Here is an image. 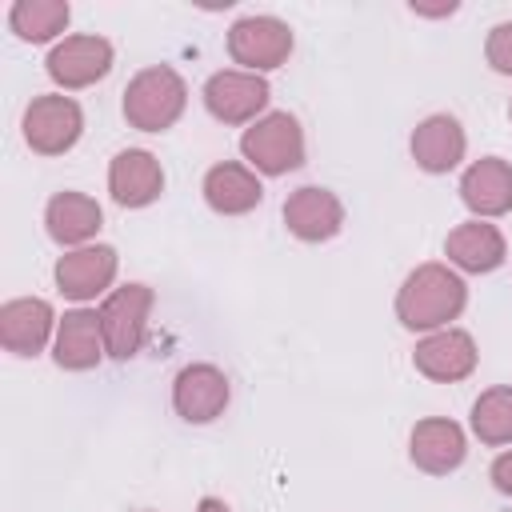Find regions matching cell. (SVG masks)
Masks as SVG:
<instances>
[{
	"mask_svg": "<svg viewBox=\"0 0 512 512\" xmlns=\"http://www.w3.org/2000/svg\"><path fill=\"white\" fill-rule=\"evenodd\" d=\"M196 512H232V508H228L220 496H204V500L196 504Z\"/></svg>",
	"mask_w": 512,
	"mask_h": 512,
	"instance_id": "4316f807",
	"label": "cell"
},
{
	"mask_svg": "<svg viewBox=\"0 0 512 512\" xmlns=\"http://www.w3.org/2000/svg\"><path fill=\"white\" fill-rule=\"evenodd\" d=\"M240 156L260 176H288L304 164V128L292 112H264L240 136Z\"/></svg>",
	"mask_w": 512,
	"mask_h": 512,
	"instance_id": "3957f363",
	"label": "cell"
},
{
	"mask_svg": "<svg viewBox=\"0 0 512 512\" xmlns=\"http://www.w3.org/2000/svg\"><path fill=\"white\" fill-rule=\"evenodd\" d=\"M204 204L216 212V216H244L252 212L260 200H264V184H260V172H252L248 164L240 160H220L204 172Z\"/></svg>",
	"mask_w": 512,
	"mask_h": 512,
	"instance_id": "ffe728a7",
	"label": "cell"
},
{
	"mask_svg": "<svg viewBox=\"0 0 512 512\" xmlns=\"http://www.w3.org/2000/svg\"><path fill=\"white\" fill-rule=\"evenodd\" d=\"M228 400H232V384H228L224 368H216L208 360L184 364L172 380V408L188 424H212L216 416H224Z\"/></svg>",
	"mask_w": 512,
	"mask_h": 512,
	"instance_id": "8fae6325",
	"label": "cell"
},
{
	"mask_svg": "<svg viewBox=\"0 0 512 512\" xmlns=\"http://www.w3.org/2000/svg\"><path fill=\"white\" fill-rule=\"evenodd\" d=\"M108 192L120 208H148L164 192V168L148 148H124L108 164Z\"/></svg>",
	"mask_w": 512,
	"mask_h": 512,
	"instance_id": "d6986e66",
	"label": "cell"
},
{
	"mask_svg": "<svg viewBox=\"0 0 512 512\" xmlns=\"http://www.w3.org/2000/svg\"><path fill=\"white\" fill-rule=\"evenodd\" d=\"M228 56L244 72H272L292 56V28L280 16H240L228 28Z\"/></svg>",
	"mask_w": 512,
	"mask_h": 512,
	"instance_id": "ba28073f",
	"label": "cell"
},
{
	"mask_svg": "<svg viewBox=\"0 0 512 512\" xmlns=\"http://www.w3.org/2000/svg\"><path fill=\"white\" fill-rule=\"evenodd\" d=\"M444 256L460 276L464 272L468 276H484V272H496L508 260V240L492 220H476L472 216V220L456 224L444 236Z\"/></svg>",
	"mask_w": 512,
	"mask_h": 512,
	"instance_id": "2e32d148",
	"label": "cell"
},
{
	"mask_svg": "<svg viewBox=\"0 0 512 512\" xmlns=\"http://www.w3.org/2000/svg\"><path fill=\"white\" fill-rule=\"evenodd\" d=\"M464 304H468L464 276L452 264H440V260L416 264L404 276V284L396 288V320L408 332H420V336L452 328V320L464 312Z\"/></svg>",
	"mask_w": 512,
	"mask_h": 512,
	"instance_id": "6da1fadb",
	"label": "cell"
},
{
	"mask_svg": "<svg viewBox=\"0 0 512 512\" xmlns=\"http://www.w3.org/2000/svg\"><path fill=\"white\" fill-rule=\"evenodd\" d=\"M488 476H492V488H496L500 496H512V448H504V452L492 460Z\"/></svg>",
	"mask_w": 512,
	"mask_h": 512,
	"instance_id": "d4e9b609",
	"label": "cell"
},
{
	"mask_svg": "<svg viewBox=\"0 0 512 512\" xmlns=\"http://www.w3.org/2000/svg\"><path fill=\"white\" fill-rule=\"evenodd\" d=\"M156 292L148 284H120L100 300V328H104V348L112 360H132L148 336V316H152Z\"/></svg>",
	"mask_w": 512,
	"mask_h": 512,
	"instance_id": "277c9868",
	"label": "cell"
},
{
	"mask_svg": "<svg viewBox=\"0 0 512 512\" xmlns=\"http://www.w3.org/2000/svg\"><path fill=\"white\" fill-rule=\"evenodd\" d=\"M20 128H24V144L36 156H64L84 136V108L64 92H44L32 96Z\"/></svg>",
	"mask_w": 512,
	"mask_h": 512,
	"instance_id": "5b68a950",
	"label": "cell"
},
{
	"mask_svg": "<svg viewBox=\"0 0 512 512\" xmlns=\"http://www.w3.org/2000/svg\"><path fill=\"white\" fill-rule=\"evenodd\" d=\"M408 8H412L416 16H452V12H456V4H452V0H448V4H436V8H428V4H416V0H412Z\"/></svg>",
	"mask_w": 512,
	"mask_h": 512,
	"instance_id": "484cf974",
	"label": "cell"
},
{
	"mask_svg": "<svg viewBox=\"0 0 512 512\" xmlns=\"http://www.w3.org/2000/svg\"><path fill=\"white\" fill-rule=\"evenodd\" d=\"M68 0H16L8 8V28L28 44H48L68 28Z\"/></svg>",
	"mask_w": 512,
	"mask_h": 512,
	"instance_id": "7402d4cb",
	"label": "cell"
},
{
	"mask_svg": "<svg viewBox=\"0 0 512 512\" xmlns=\"http://www.w3.org/2000/svg\"><path fill=\"white\" fill-rule=\"evenodd\" d=\"M104 356H108V348H104L100 312L96 308H68L60 316L56 340H52L56 368H64V372H92Z\"/></svg>",
	"mask_w": 512,
	"mask_h": 512,
	"instance_id": "e0dca14e",
	"label": "cell"
},
{
	"mask_svg": "<svg viewBox=\"0 0 512 512\" xmlns=\"http://www.w3.org/2000/svg\"><path fill=\"white\" fill-rule=\"evenodd\" d=\"M104 224V208L88 196V192H56L44 208V228L60 248H84L96 244V232Z\"/></svg>",
	"mask_w": 512,
	"mask_h": 512,
	"instance_id": "44dd1931",
	"label": "cell"
},
{
	"mask_svg": "<svg viewBox=\"0 0 512 512\" xmlns=\"http://www.w3.org/2000/svg\"><path fill=\"white\" fill-rule=\"evenodd\" d=\"M200 96H204V108H208L212 120L240 128V124H256V120L264 116V108H268V100H272V88H268V80L256 76V72L220 68V72H212V76L204 80V92H200Z\"/></svg>",
	"mask_w": 512,
	"mask_h": 512,
	"instance_id": "8992f818",
	"label": "cell"
},
{
	"mask_svg": "<svg viewBox=\"0 0 512 512\" xmlns=\"http://www.w3.org/2000/svg\"><path fill=\"white\" fill-rule=\"evenodd\" d=\"M60 316L44 296H16L0 304V344L12 356H40L56 340Z\"/></svg>",
	"mask_w": 512,
	"mask_h": 512,
	"instance_id": "7c38bea8",
	"label": "cell"
},
{
	"mask_svg": "<svg viewBox=\"0 0 512 512\" xmlns=\"http://www.w3.org/2000/svg\"><path fill=\"white\" fill-rule=\"evenodd\" d=\"M460 200L476 220L512 212V164L504 156H480L460 176Z\"/></svg>",
	"mask_w": 512,
	"mask_h": 512,
	"instance_id": "ac0fdd59",
	"label": "cell"
},
{
	"mask_svg": "<svg viewBox=\"0 0 512 512\" xmlns=\"http://www.w3.org/2000/svg\"><path fill=\"white\" fill-rule=\"evenodd\" d=\"M484 60L492 72L500 76H512V20H500L488 28V40H484Z\"/></svg>",
	"mask_w": 512,
	"mask_h": 512,
	"instance_id": "cb8c5ba5",
	"label": "cell"
},
{
	"mask_svg": "<svg viewBox=\"0 0 512 512\" xmlns=\"http://www.w3.org/2000/svg\"><path fill=\"white\" fill-rule=\"evenodd\" d=\"M472 436L488 448H504L512 444V384H496V388H484L476 400H472Z\"/></svg>",
	"mask_w": 512,
	"mask_h": 512,
	"instance_id": "603a6c76",
	"label": "cell"
},
{
	"mask_svg": "<svg viewBox=\"0 0 512 512\" xmlns=\"http://www.w3.org/2000/svg\"><path fill=\"white\" fill-rule=\"evenodd\" d=\"M508 120H512V100H508Z\"/></svg>",
	"mask_w": 512,
	"mask_h": 512,
	"instance_id": "83f0119b",
	"label": "cell"
},
{
	"mask_svg": "<svg viewBox=\"0 0 512 512\" xmlns=\"http://www.w3.org/2000/svg\"><path fill=\"white\" fill-rule=\"evenodd\" d=\"M280 216H284V228L304 244H324L344 228L340 196L332 188H320V184H304V188L288 192Z\"/></svg>",
	"mask_w": 512,
	"mask_h": 512,
	"instance_id": "4fadbf2b",
	"label": "cell"
},
{
	"mask_svg": "<svg viewBox=\"0 0 512 512\" xmlns=\"http://www.w3.org/2000/svg\"><path fill=\"white\" fill-rule=\"evenodd\" d=\"M468 456V436L456 420L448 416H424L408 432V460L428 472V476H448L464 464Z\"/></svg>",
	"mask_w": 512,
	"mask_h": 512,
	"instance_id": "5bb4252c",
	"label": "cell"
},
{
	"mask_svg": "<svg viewBox=\"0 0 512 512\" xmlns=\"http://www.w3.org/2000/svg\"><path fill=\"white\" fill-rule=\"evenodd\" d=\"M112 60H116V52L104 36L76 32V36H64L52 44L44 72L60 92H80V88H92L96 80H104L112 72Z\"/></svg>",
	"mask_w": 512,
	"mask_h": 512,
	"instance_id": "52a82bcc",
	"label": "cell"
},
{
	"mask_svg": "<svg viewBox=\"0 0 512 512\" xmlns=\"http://www.w3.org/2000/svg\"><path fill=\"white\" fill-rule=\"evenodd\" d=\"M408 152H412V160H416L420 172L444 176V172L460 168V160H464V152H468L464 124H460L452 112H432V116H424V120L412 128Z\"/></svg>",
	"mask_w": 512,
	"mask_h": 512,
	"instance_id": "9a60e30c",
	"label": "cell"
},
{
	"mask_svg": "<svg viewBox=\"0 0 512 512\" xmlns=\"http://www.w3.org/2000/svg\"><path fill=\"white\" fill-rule=\"evenodd\" d=\"M124 120L136 132H168L188 108V84L172 64L140 68L124 88Z\"/></svg>",
	"mask_w": 512,
	"mask_h": 512,
	"instance_id": "7a4b0ae2",
	"label": "cell"
},
{
	"mask_svg": "<svg viewBox=\"0 0 512 512\" xmlns=\"http://www.w3.org/2000/svg\"><path fill=\"white\" fill-rule=\"evenodd\" d=\"M476 364H480V352H476L472 332H464V328L428 332L412 348V368L436 384H460L476 372Z\"/></svg>",
	"mask_w": 512,
	"mask_h": 512,
	"instance_id": "30bf717a",
	"label": "cell"
},
{
	"mask_svg": "<svg viewBox=\"0 0 512 512\" xmlns=\"http://www.w3.org/2000/svg\"><path fill=\"white\" fill-rule=\"evenodd\" d=\"M116 268H120V256H116L112 244H84V248H72L56 260L52 280H56L64 300H76L84 308L88 300L112 292Z\"/></svg>",
	"mask_w": 512,
	"mask_h": 512,
	"instance_id": "9c48e42d",
	"label": "cell"
}]
</instances>
